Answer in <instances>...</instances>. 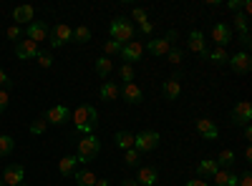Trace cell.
I'll list each match as a JSON object with an SVG mask.
<instances>
[{"instance_id": "1", "label": "cell", "mask_w": 252, "mask_h": 186, "mask_svg": "<svg viewBox=\"0 0 252 186\" xmlns=\"http://www.w3.org/2000/svg\"><path fill=\"white\" fill-rule=\"evenodd\" d=\"M73 123H76V131H81L83 136H89V133L96 129V123H98V111H96V106H91V103H83V106H78L76 113H73Z\"/></svg>"}, {"instance_id": "2", "label": "cell", "mask_w": 252, "mask_h": 186, "mask_svg": "<svg viewBox=\"0 0 252 186\" xmlns=\"http://www.w3.org/2000/svg\"><path fill=\"white\" fill-rule=\"evenodd\" d=\"M134 33H136L134 23H131L129 18H124V15H116V18L111 20V26H109V35H111V40H119L121 46L131 43V40H134Z\"/></svg>"}, {"instance_id": "3", "label": "cell", "mask_w": 252, "mask_h": 186, "mask_svg": "<svg viewBox=\"0 0 252 186\" xmlns=\"http://www.w3.org/2000/svg\"><path fill=\"white\" fill-rule=\"evenodd\" d=\"M98 151H101V141H98L94 133H89V136H83V138L78 141L76 159H78V163H89V161H94V159L98 156Z\"/></svg>"}, {"instance_id": "4", "label": "cell", "mask_w": 252, "mask_h": 186, "mask_svg": "<svg viewBox=\"0 0 252 186\" xmlns=\"http://www.w3.org/2000/svg\"><path fill=\"white\" fill-rule=\"evenodd\" d=\"M159 141H161V136H159L157 131H141V133L134 136V149H136L139 154L154 151V149L159 146Z\"/></svg>"}, {"instance_id": "5", "label": "cell", "mask_w": 252, "mask_h": 186, "mask_svg": "<svg viewBox=\"0 0 252 186\" xmlns=\"http://www.w3.org/2000/svg\"><path fill=\"white\" fill-rule=\"evenodd\" d=\"M177 40V30H169L164 38H154V40H149L146 43V51H149L152 55H166L172 51V43Z\"/></svg>"}, {"instance_id": "6", "label": "cell", "mask_w": 252, "mask_h": 186, "mask_svg": "<svg viewBox=\"0 0 252 186\" xmlns=\"http://www.w3.org/2000/svg\"><path fill=\"white\" fill-rule=\"evenodd\" d=\"M71 40H73V28L66 26V23H58V26L48 33V43H51L53 48H61V46L71 43Z\"/></svg>"}, {"instance_id": "7", "label": "cell", "mask_w": 252, "mask_h": 186, "mask_svg": "<svg viewBox=\"0 0 252 186\" xmlns=\"http://www.w3.org/2000/svg\"><path fill=\"white\" fill-rule=\"evenodd\" d=\"M23 179H26V169L20 166V163H8L0 181H3L5 186H23V184H26Z\"/></svg>"}, {"instance_id": "8", "label": "cell", "mask_w": 252, "mask_h": 186, "mask_svg": "<svg viewBox=\"0 0 252 186\" xmlns=\"http://www.w3.org/2000/svg\"><path fill=\"white\" fill-rule=\"evenodd\" d=\"M252 121V103L250 101H240L232 108V123L235 126H250Z\"/></svg>"}, {"instance_id": "9", "label": "cell", "mask_w": 252, "mask_h": 186, "mask_svg": "<svg viewBox=\"0 0 252 186\" xmlns=\"http://www.w3.org/2000/svg\"><path fill=\"white\" fill-rule=\"evenodd\" d=\"M48 33H51V28H48L46 20H33V23H28V28H26V35H28V40H33V43L46 40Z\"/></svg>"}, {"instance_id": "10", "label": "cell", "mask_w": 252, "mask_h": 186, "mask_svg": "<svg viewBox=\"0 0 252 186\" xmlns=\"http://www.w3.org/2000/svg\"><path fill=\"white\" fill-rule=\"evenodd\" d=\"M227 63H229V68H232L235 73H247V71L252 68V58H250V53L240 51V53H235V55H229Z\"/></svg>"}, {"instance_id": "11", "label": "cell", "mask_w": 252, "mask_h": 186, "mask_svg": "<svg viewBox=\"0 0 252 186\" xmlns=\"http://www.w3.org/2000/svg\"><path fill=\"white\" fill-rule=\"evenodd\" d=\"M197 131H199V136L204 141H217V136H220L217 123L209 121V118H197Z\"/></svg>"}, {"instance_id": "12", "label": "cell", "mask_w": 252, "mask_h": 186, "mask_svg": "<svg viewBox=\"0 0 252 186\" xmlns=\"http://www.w3.org/2000/svg\"><path fill=\"white\" fill-rule=\"evenodd\" d=\"M43 116H46L48 123H53V126H61V123H66V121L71 118V108H68V106H53V108H48Z\"/></svg>"}, {"instance_id": "13", "label": "cell", "mask_w": 252, "mask_h": 186, "mask_svg": "<svg viewBox=\"0 0 252 186\" xmlns=\"http://www.w3.org/2000/svg\"><path fill=\"white\" fill-rule=\"evenodd\" d=\"M40 53V48H38V43H33V40H18L15 43V55L20 58V60H28V58H35Z\"/></svg>"}, {"instance_id": "14", "label": "cell", "mask_w": 252, "mask_h": 186, "mask_svg": "<svg viewBox=\"0 0 252 186\" xmlns=\"http://www.w3.org/2000/svg\"><path fill=\"white\" fill-rule=\"evenodd\" d=\"M212 40L217 43V48H224L227 43H232V28L227 23H217L212 28Z\"/></svg>"}, {"instance_id": "15", "label": "cell", "mask_w": 252, "mask_h": 186, "mask_svg": "<svg viewBox=\"0 0 252 186\" xmlns=\"http://www.w3.org/2000/svg\"><path fill=\"white\" fill-rule=\"evenodd\" d=\"M121 55H124V60L126 63H136V60H141V55H144V46L139 43V40H131V43H126L124 48H121Z\"/></svg>"}, {"instance_id": "16", "label": "cell", "mask_w": 252, "mask_h": 186, "mask_svg": "<svg viewBox=\"0 0 252 186\" xmlns=\"http://www.w3.org/2000/svg\"><path fill=\"white\" fill-rule=\"evenodd\" d=\"M187 46H189V51L192 53H197V55H207V40H204V35L199 33V30H192L189 33V40H187Z\"/></svg>"}, {"instance_id": "17", "label": "cell", "mask_w": 252, "mask_h": 186, "mask_svg": "<svg viewBox=\"0 0 252 186\" xmlns=\"http://www.w3.org/2000/svg\"><path fill=\"white\" fill-rule=\"evenodd\" d=\"M121 98H124L126 103H131V106H136V103L144 101V93H141V88H139L136 83H124V88H121Z\"/></svg>"}, {"instance_id": "18", "label": "cell", "mask_w": 252, "mask_h": 186, "mask_svg": "<svg viewBox=\"0 0 252 186\" xmlns=\"http://www.w3.org/2000/svg\"><path fill=\"white\" fill-rule=\"evenodd\" d=\"M157 181H159V171L154 166H141L139 169V176H136L139 186H154Z\"/></svg>"}, {"instance_id": "19", "label": "cell", "mask_w": 252, "mask_h": 186, "mask_svg": "<svg viewBox=\"0 0 252 186\" xmlns=\"http://www.w3.org/2000/svg\"><path fill=\"white\" fill-rule=\"evenodd\" d=\"M13 20H15V26H18V23H33V20H35L33 5H18V8L13 10Z\"/></svg>"}, {"instance_id": "20", "label": "cell", "mask_w": 252, "mask_h": 186, "mask_svg": "<svg viewBox=\"0 0 252 186\" xmlns=\"http://www.w3.org/2000/svg\"><path fill=\"white\" fill-rule=\"evenodd\" d=\"M217 171H220V166H217V161H215V159H202V161H199V166H197L199 179H212Z\"/></svg>"}, {"instance_id": "21", "label": "cell", "mask_w": 252, "mask_h": 186, "mask_svg": "<svg viewBox=\"0 0 252 186\" xmlns=\"http://www.w3.org/2000/svg\"><path fill=\"white\" fill-rule=\"evenodd\" d=\"M182 93V83H179V76H172V78H166L164 80V96L169 98V101H177Z\"/></svg>"}, {"instance_id": "22", "label": "cell", "mask_w": 252, "mask_h": 186, "mask_svg": "<svg viewBox=\"0 0 252 186\" xmlns=\"http://www.w3.org/2000/svg\"><path fill=\"white\" fill-rule=\"evenodd\" d=\"M98 96H101L103 101H116V98L121 96V88L114 83V80H103V83H101V91H98Z\"/></svg>"}, {"instance_id": "23", "label": "cell", "mask_w": 252, "mask_h": 186, "mask_svg": "<svg viewBox=\"0 0 252 186\" xmlns=\"http://www.w3.org/2000/svg\"><path fill=\"white\" fill-rule=\"evenodd\" d=\"M114 143H116V149L129 151V149H134V133H129V131H116Z\"/></svg>"}, {"instance_id": "24", "label": "cell", "mask_w": 252, "mask_h": 186, "mask_svg": "<svg viewBox=\"0 0 252 186\" xmlns=\"http://www.w3.org/2000/svg\"><path fill=\"white\" fill-rule=\"evenodd\" d=\"M76 163H78L76 156H63V159L58 161V171H61V176H71V174H76Z\"/></svg>"}, {"instance_id": "25", "label": "cell", "mask_w": 252, "mask_h": 186, "mask_svg": "<svg viewBox=\"0 0 252 186\" xmlns=\"http://www.w3.org/2000/svg\"><path fill=\"white\" fill-rule=\"evenodd\" d=\"M215 161H217V166H220V169H232V166H235V161H237V154H235V151H229V149H224Z\"/></svg>"}, {"instance_id": "26", "label": "cell", "mask_w": 252, "mask_h": 186, "mask_svg": "<svg viewBox=\"0 0 252 186\" xmlns=\"http://www.w3.org/2000/svg\"><path fill=\"white\" fill-rule=\"evenodd\" d=\"M212 179L217 181V186H237V174H232V171H222L220 169Z\"/></svg>"}, {"instance_id": "27", "label": "cell", "mask_w": 252, "mask_h": 186, "mask_svg": "<svg viewBox=\"0 0 252 186\" xmlns=\"http://www.w3.org/2000/svg\"><path fill=\"white\" fill-rule=\"evenodd\" d=\"M13 149H15V138H13V136H8V133H0V159L10 156V154H13Z\"/></svg>"}, {"instance_id": "28", "label": "cell", "mask_w": 252, "mask_h": 186, "mask_svg": "<svg viewBox=\"0 0 252 186\" xmlns=\"http://www.w3.org/2000/svg\"><path fill=\"white\" fill-rule=\"evenodd\" d=\"M114 71V63H111V58H106V55H101V58H96V73L101 76V78H109V73Z\"/></svg>"}, {"instance_id": "29", "label": "cell", "mask_w": 252, "mask_h": 186, "mask_svg": "<svg viewBox=\"0 0 252 186\" xmlns=\"http://www.w3.org/2000/svg\"><path fill=\"white\" fill-rule=\"evenodd\" d=\"M204 58L209 60V63H215V66H224L229 55H227V51H224V48H215L212 53L207 51V55H204Z\"/></svg>"}, {"instance_id": "30", "label": "cell", "mask_w": 252, "mask_h": 186, "mask_svg": "<svg viewBox=\"0 0 252 186\" xmlns=\"http://www.w3.org/2000/svg\"><path fill=\"white\" fill-rule=\"evenodd\" d=\"M76 186H96V174H91V171H76Z\"/></svg>"}, {"instance_id": "31", "label": "cell", "mask_w": 252, "mask_h": 186, "mask_svg": "<svg viewBox=\"0 0 252 186\" xmlns=\"http://www.w3.org/2000/svg\"><path fill=\"white\" fill-rule=\"evenodd\" d=\"M73 40H76V43H89V40H91V28L89 26L73 28Z\"/></svg>"}, {"instance_id": "32", "label": "cell", "mask_w": 252, "mask_h": 186, "mask_svg": "<svg viewBox=\"0 0 252 186\" xmlns=\"http://www.w3.org/2000/svg\"><path fill=\"white\" fill-rule=\"evenodd\" d=\"M46 129H48V121H46V116H40V118H35L33 123H31V133L33 136H40V133H46Z\"/></svg>"}, {"instance_id": "33", "label": "cell", "mask_w": 252, "mask_h": 186, "mask_svg": "<svg viewBox=\"0 0 252 186\" xmlns=\"http://www.w3.org/2000/svg\"><path fill=\"white\" fill-rule=\"evenodd\" d=\"M235 26H237L240 35L250 33V23H247V15H245V13H237V15H235Z\"/></svg>"}, {"instance_id": "34", "label": "cell", "mask_w": 252, "mask_h": 186, "mask_svg": "<svg viewBox=\"0 0 252 186\" xmlns=\"http://www.w3.org/2000/svg\"><path fill=\"white\" fill-rule=\"evenodd\" d=\"M121 48H124V46L119 43V40H106V43H103V53H106V58L121 53Z\"/></svg>"}, {"instance_id": "35", "label": "cell", "mask_w": 252, "mask_h": 186, "mask_svg": "<svg viewBox=\"0 0 252 186\" xmlns=\"http://www.w3.org/2000/svg\"><path fill=\"white\" fill-rule=\"evenodd\" d=\"M119 76L124 78V83H134V76H136V73H134V66L124 63V66H121V71H119Z\"/></svg>"}, {"instance_id": "36", "label": "cell", "mask_w": 252, "mask_h": 186, "mask_svg": "<svg viewBox=\"0 0 252 186\" xmlns=\"http://www.w3.org/2000/svg\"><path fill=\"white\" fill-rule=\"evenodd\" d=\"M35 60H38V66H40V68H51V66H53V55L46 53V51H40V53L35 55Z\"/></svg>"}, {"instance_id": "37", "label": "cell", "mask_w": 252, "mask_h": 186, "mask_svg": "<svg viewBox=\"0 0 252 186\" xmlns=\"http://www.w3.org/2000/svg\"><path fill=\"white\" fill-rule=\"evenodd\" d=\"M124 161H126V166H136L139 163V151L136 149H129V151H124Z\"/></svg>"}, {"instance_id": "38", "label": "cell", "mask_w": 252, "mask_h": 186, "mask_svg": "<svg viewBox=\"0 0 252 186\" xmlns=\"http://www.w3.org/2000/svg\"><path fill=\"white\" fill-rule=\"evenodd\" d=\"M166 58H169V63H174V66H179V63H182V58H184V53H182L179 48H172L169 53H166Z\"/></svg>"}, {"instance_id": "39", "label": "cell", "mask_w": 252, "mask_h": 186, "mask_svg": "<svg viewBox=\"0 0 252 186\" xmlns=\"http://www.w3.org/2000/svg\"><path fill=\"white\" fill-rule=\"evenodd\" d=\"M8 103H10V91H5V88H0V113H5V108H8Z\"/></svg>"}, {"instance_id": "40", "label": "cell", "mask_w": 252, "mask_h": 186, "mask_svg": "<svg viewBox=\"0 0 252 186\" xmlns=\"http://www.w3.org/2000/svg\"><path fill=\"white\" fill-rule=\"evenodd\" d=\"M0 88H5V91H10V88H13V80L8 78V73H5L3 68H0Z\"/></svg>"}, {"instance_id": "41", "label": "cell", "mask_w": 252, "mask_h": 186, "mask_svg": "<svg viewBox=\"0 0 252 186\" xmlns=\"http://www.w3.org/2000/svg\"><path fill=\"white\" fill-rule=\"evenodd\" d=\"M131 15H134V20H136L139 26H141V23H146V10H144V8H134V13H131Z\"/></svg>"}, {"instance_id": "42", "label": "cell", "mask_w": 252, "mask_h": 186, "mask_svg": "<svg viewBox=\"0 0 252 186\" xmlns=\"http://www.w3.org/2000/svg\"><path fill=\"white\" fill-rule=\"evenodd\" d=\"M240 46L245 48V53H247V51L252 48V35H250V33H245V35H240Z\"/></svg>"}, {"instance_id": "43", "label": "cell", "mask_w": 252, "mask_h": 186, "mask_svg": "<svg viewBox=\"0 0 252 186\" xmlns=\"http://www.w3.org/2000/svg\"><path fill=\"white\" fill-rule=\"evenodd\" d=\"M237 186H252V174H250V171H245V174L237 179Z\"/></svg>"}, {"instance_id": "44", "label": "cell", "mask_w": 252, "mask_h": 186, "mask_svg": "<svg viewBox=\"0 0 252 186\" xmlns=\"http://www.w3.org/2000/svg\"><path fill=\"white\" fill-rule=\"evenodd\" d=\"M8 38L18 43V38H20V28H18V26H10V28H8Z\"/></svg>"}, {"instance_id": "45", "label": "cell", "mask_w": 252, "mask_h": 186, "mask_svg": "<svg viewBox=\"0 0 252 186\" xmlns=\"http://www.w3.org/2000/svg\"><path fill=\"white\" fill-rule=\"evenodd\" d=\"M141 33H144V35H152V33H154V23H152V20L141 23Z\"/></svg>"}, {"instance_id": "46", "label": "cell", "mask_w": 252, "mask_h": 186, "mask_svg": "<svg viewBox=\"0 0 252 186\" xmlns=\"http://www.w3.org/2000/svg\"><path fill=\"white\" fill-rule=\"evenodd\" d=\"M184 186H209V181H207V179H199V176H197V179H192V181H187Z\"/></svg>"}, {"instance_id": "47", "label": "cell", "mask_w": 252, "mask_h": 186, "mask_svg": "<svg viewBox=\"0 0 252 186\" xmlns=\"http://www.w3.org/2000/svg\"><path fill=\"white\" fill-rule=\"evenodd\" d=\"M227 8H229V10H235V13H237V10H242V0H229Z\"/></svg>"}, {"instance_id": "48", "label": "cell", "mask_w": 252, "mask_h": 186, "mask_svg": "<svg viewBox=\"0 0 252 186\" xmlns=\"http://www.w3.org/2000/svg\"><path fill=\"white\" fill-rule=\"evenodd\" d=\"M121 186H139V184H136V179H124Z\"/></svg>"}, {"instance_id": "49", "label": "cell", "mask_w": 252, "mask_h": 186, "mask_svg": "<svg viewBox=\"0 0 252 186\" xmlns=\"http://www.w3.org/2000/svg\"><path fill=\"white\" fill-rule=\"evenodd\" d=\"M96 186H111L109 179H96Z\"/></svg>"}, {"instance_id": "50", "label": "cell", "mask_w": 252, "mask_h": 186, "mask_svg": "<svg viewBox=\"0 0 252 186\" xmlns=\"http://www.w3.org/2000/svg\"><path fill=\"white\" fill-rule=\"evenodd\" d=\"M245 138H247V141L252 138V129H250V126H245Z\"/></svg>"}, {"instance_id": "51", "label": "cell", "mask_w": 252, "mask_h": 186, "mask_svg": "<svg viewBox=\"0 0 252 186\" xmlns=\"http://www.w3.org/2000/svg\"><path fill=\"white\" fill-rule=\"evenodd\" d=\"M245 159H247V161H252V149H250V146L245 149Z\"/></svg>"}, {"instance_id": "52", "label": "cell", "mask_w": 252, "mask_h": 186, "mask_svg": "<svg viewBox=\"0 0 252 186\" xmlns=\"http://www.w3.org/2000/svg\"><path fill=\"white\" fill-rule=\"evenodd\" d=\"M0 186H5V184H3V181H0Z\"/></svg>"}]
</instances>
